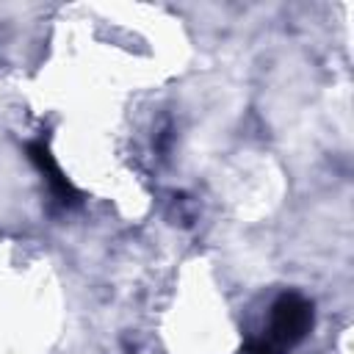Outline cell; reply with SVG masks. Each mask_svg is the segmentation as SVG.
<instances>
[{"mask_svg": "<svg viewBox=\"0 0 354 354\" xmlns=\"http://www.w3.org/2000/svg\"><path fill=\"white\" fill-rule=\"evenodd\" d=\"M313 301L296 290L279 293L266 313L263 326L246 340L243 354H288L313 329Z\"/></svg>", "mask_w": 354, "mask_h": 354, "instance_id": "obj_1", "label": "cell"}, {"mask_svg": "<svg viewBox=\"0 0 354 354\" xmlns=\"http://www.w3.org/2000/svg\"><path fill=\"white\" fill-rule=\"evenodd\" d=\"M28 152H30V160L39 166V171L47 177V183H50V191H53V196L61 202V205H72L77 196H75V191H72V185L66 183V177L61 174V169L55 166V160H53V155H50V149L41 144V141H33V144H28Z\"/></svg>", "mask_w": 354, "mask_h": 354, "instance_id": "obj_2", "label": "cell"}]
</instances>
